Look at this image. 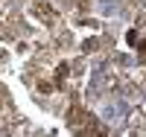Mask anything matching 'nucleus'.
<instances>
[{"label":"nucleus","instance_id":"f257e3e1","mask_svg":"<svg viewBox=\"0 0 146 137\" xmlns=\"http://www.w3.org/2000/svg\"><path fill=\"white\" fill-rule=\"evenodd\" d=\"M32 12H35V18H41V21H47V23H53V21H56V12H53L50 6H47L44 0H38V3H35V9H32Z\"/></svg>","mask_w":146,"mask_h":137}]
</instances>
